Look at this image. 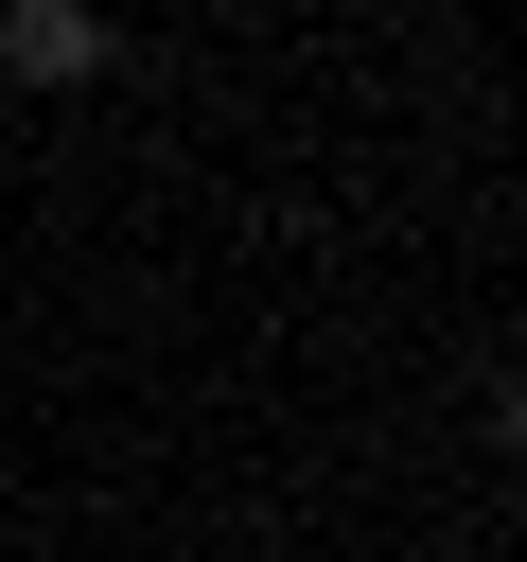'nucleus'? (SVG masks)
<instances>
[{"mask_svg": "<svg viewBox=\"0 0 527 562\" xmlns=\"http://www.w3.org/2000/svg\"><path fill=\"white\" fill-rule=\"evenodd\" d=\"M0 70H18V88H88V70H123V18H88V0H0Z\"/></svg>", "mask_w": 527, "mask_h": 562, "instance_id": "nucleus-1", "label": "nucleus"}]
</instances>
